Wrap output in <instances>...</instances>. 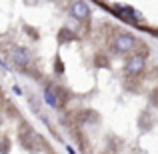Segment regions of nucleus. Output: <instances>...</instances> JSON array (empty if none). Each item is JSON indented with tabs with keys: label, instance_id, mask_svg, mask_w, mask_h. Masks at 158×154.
Returning a JSON list of instances; mask_svg holds the SVG:
<instances>
[{
	"label": "nucleus",
	"instance_id": "f257e3e1",
	"mask_svg": "<svg viewBox=\"0 0 158 154\" xmlns=\"http://www.w3.org/2000/svg\"><path fill=\"white\" fill-rule=\"evenodd\" d=\"M114 50L118 52V54H126V52H130V50H134V46H136V38L132 34H118L114 38Z\"/></svg>",
	"mask_w": 158,
	"mask_h": 154
},
{
	"label": "nucleus",
	"instance_id": "39448f33",
	"mask_svg": "<svg viewBox=\"0 0 158 154\" xmlns=\"http://www.w3.org/2000/svg\"><path fill=\"white\" fill-rule=\"evenodd\" d=\"M44 102L48 104V106H52V108H58V96H56V92L48 86V88H44Z\"/></svg>",
	"mask_w": 158,
	"mask_h": 154
},
{
	"label": "nucleus",
	"instance_id": "7ed1b4c3",
	"mask_svg": "<svg viewBox=\"0 0 158 154\" xmlns=\"http://www.w3.org/2000/svg\"><path fill=\"white\" fill-rule=\"evenodd\" d=\"M146 66V58L142 54H132L130 58L126 60V72L128 74H140Z\"/></svg>",
	"mask_w": 158,
	"mask_h": 154
},
{
	"label": "nucleus",
	"instance_id": "20e7f679",
	"mask_svg": "<svg viewBox=\"0 0 158 154\" xmlns=\"http://www.w3.org/2000/svg\"><path fill=\"white\" fill-rule=\"evenodd\" d=\"M12 60L18 66H28L30 64V54H28V50H24V48H16V50H12Z\"/></svg>",
	"mask_w": 158,
	"mask_h": 154
},
{
	"label": "nucleus",
	"instance_id": "f03ea898",
	"mask_svg": "<svg viewBox=\"0 0 158 154\" xmlns=\"http://www.w3.org/2000/svg\"><path fill=\"white\" fill-rule=\"evenodd\" d=\"M70 14L74 16L76 20H88L90 18V6L84 2V0H74L72 6H70Z\"/></svg>",
	"mask_w": 158,
	"mask_h": 154
}]
</instances>
